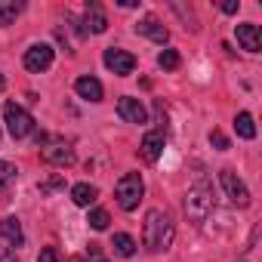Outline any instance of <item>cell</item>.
<instances>
[{"label":"cell","instance_id":"28","mask_svg":"<svg viewBox=\"0 0 262 262\" xmlns=\"http://www.w3.org/2000/svg\"><path fill=\"white\" fill-rule=\"evenodd\" d=\"M4 86H7V80H4V74H0V90H4Z\"/></svg>","mask_w":262,"mask_h":262},{"label":"cell","instance_id":"18","mask_svg":"<svg viewBox=\"0 0 262 262\" xmlns=\"http://www.w3.org/2000/svg\"><path fill=\"white\" fill-rule=\"evenodd\" d=\"M234 129H237V136L241 139H256V123H253V114L250 111H241L234 117Z\"/></svg>","mask_w":262,"mask_h":262},{"label":"cell","instance_id":"3","mask_svg":"<svg viewBox=\"0 0 262 262\" xmlns=\"http://www.w3.org/2000/svg\"><path fill=\"white\" fill-rule=\"evenodd\" d=\"M142 194H145V182H142V176H139V173H123V176L117 179V185H114L117 207H120V210H126V213L139 207Z\"/></svg>","mask_w":262,"mask_h":262},{"label":"cell","instance_id":"20","mask_svg":"<svg viewBox=\"0 0 262 262\" xmlns=\"http://www.w3.org/2000/svg\"><path fill=\"white\" fill-rule=\"evenodd\" d=\"M16 179H19V167H16V164H7V161H0V191H7Z\"/></svg>","mask_w":262,"mask_h":262},{"label":"cell","instance_id":"6","mask_svg":"<svg viewBox=\"0 0 262 262\" xmlns=\"http://www.w3.org/2000/svg\"><path fill=\"white\" fill-rule=\"evenodd\" d=\"M50 65H53V47H50V43H31V47L25 50V68H28V71L40 74V71H47Z\"/></svg>","mask_w":262,"mask_h":262},{"label":"cell","instance_id":"21","mask_svg":"<svg viewBox=\"0 0 262 262\" xmlns=\"http://www.w3.org/2000/svg\"><path fill=\"white\" fill-rule=\"evenodd\" d=\"M179 62H182V59H179L176 50H161V53H158V65H161L164 71H176Z\"/></svg>","mask_w":262,"mask_h":262},{"label":"cell","instance_id":"11","mask_svg":"<svg viewBox=\"0 0 262 262\" xmlns=\"http://www.w3.org/2000/svg\"><path fill=\"white\" fill-rule=\"evenodd\" d=\"M234 34H237V43H241L247 53H259V50H262V34H259V25L244 22V25H237V28H234Z\"/></svg>","mask_w":262,"mask_h":262},{"label":"cell","instance_id":"23","mask_svg":"<svg viewBox=\"0 0 262 262\" xmlns=\"http://www.w3.org/2000/svg\"><path fill=\"white\" fill-rule=\"evenodd\" d=\"M59 188H65V179H62V176H53V179L40 182V194H53V191H59Z\"/></svg>","mask_w":262,"mask_h":262},{"label":"cell","instance_id":"7","mask_svg":"<svg viewBox=\"0 0 262 262\" xmlns=\"http://www.w3.org/2000/svg\"><path fill=\"white\" fill-rule=\"evenodd\" d=\"M105 65H108V71H114L117 77H126V74H133V68H136V56H129L126 50H105Z\"/></svg>","mask_w":262,"mask_h":262},{"label":"cell","instance_id":"16","mask_svg":"<svg viewBox=\"0 0 262 262\" xmlns=\"http://www.w3.org/2000/svg\"><path fill=\"white\" fill-rule=\"evenodd\" d=\"M96 198H99V188L90 185V182H77V185L71 188V201H74L77 207H90V204H96Z\"/></svg>","mask_w":262,"mask_h":262},{"label":"cell","instance_id":"10","mask_svg":"<svg viewBox=\"0 0 262 262\" xmlns=\"http://www.w3.org/2000/svg\"><path fill=\"white\" fill-rule=\"evenodd\" d=\"M105 28H108V16H105V10L99 7V4H90L86 7V13H83V34H105Z\"/></svg>","mask_w":262,"mask_h":262},{"label":"cell","instance_id":"2","mask_svg":"<svg viewBox=\"0 0 262 262\" xmlns=\"http://www.w3.org/2000/svg\"><path fill=\"white\" fill-rule=\"evenodd\" d=\"M213 210H216L213 185H210L207 179L194 182V185L188 188V194H185V213H188V219H191V222H204Z\"/></svg>","mask_w":262,"mask_h":262},{"label":"cell","instance_id":"4","mask_svg":"<svg viewBox=\"0 0 262 262\" xmlns=\"http://www.w3.org/2000/svg\"><path fill=\"white\" fill-rule=\"evenodd\" d=\"M4 120H7V129H10L13 139H25V136L34 133V117L22 105H16V102L4 105Z\"/></svg>","mask_w":262,"mask_h":262},{"label":"cell","instance_id":"5","mask_svg":"<svg viewBox=\"0 0 262 262\" xmlns=\"http://www.w3.org/2000/svg\"><path fill=\"white\" fill-rule=\"evenodd\" d=\"M219 182H222V188H225V198L234 204V207H250V188L244 185V179L234 173V170H222L219 173Z\"/></svg>","mask_w":262,"mask_h":262},{"label":"cell","instance_id":"9","mask_svg":"<svg viewBox=\"0 0 262 262\" xmlns=\"http://www.w3.org/2000/svg\"><path fill=\"white\" fill-rule=\"evenodd\" d=\"M164 142H167L164 129H148V133L142 136V145H139L142 158H145L148 164H155V161H158V158L164 155Z\"/></svg>","mask_w":262,"mask_h":262},{"label":"cell","instance_id":"26","mask_svg":"<svg viewBox=\"0 0 262 262\" xmlns=\"http://www.w3.org/2000/svg\"><path fill=\"white\" fill-rule=\"evenodd\" d=\"M86 256H90V262H108V259L102 256V250H99V244H90V253H86Z\"/></svg>","mask_w":262,"mask_h":262},{"label":"cell","instance_id":"15","mask_svg":"<svg viewBox=\"0 0 262 262\" xmlns=\"http://www.w3.org/2000/svg\"><path fill=\"white\" fill-rule=\"evenodd\" d=\"M74 90H77V96L86 99V102H102V96H105V90H102V83H99L96 77H77Z\"/></svg>","mask_w":262,"mask_h":262},{"label":"cell","instance_id":"13","mask_svg":"<svg viewBox=\"0 0 262 262\" xmlns=\"http://www.w3.org/2000/svg\"><path fill=\"white\" fill-rule=\"evenodd\" d=\"M136 34H142V37H148V40H155V43H167V40H170V31H167L155 16L142 19V22L136 25Z\"/></svg>","mask_w":262,"mask_h":262},{"label":"cell","instance_id":"24","mask_svg":"<svg viewBox=\"0 0 262 262\" xmlns=\"http://www.w3.org/2000/svg\"><path fill=\"white\" fill-rule=\"evenodd\" d=\"M37 262H65V259L59 256V250H56V247H43V250H40V256H37Z\"/></svg>","mask_w":262,"mask_h":262},{"label":"cell","instance_id":"12","mask_svg":"<svg viewBox=\"0 0 262 262\" xmlns=\"http://www.w3.org/2000/svg\"><path fill=\"white\" fill-rule=\"evenodd\" d=\"M40 158L47 164H53V167H71L74 164V148H68V145H43Z\"/></svg>","mask_w":262,"mask_h":262},{"label":"cell","instance_id":"19","mask_svg":"<svg viewBox=\"0 0 262 262\" xmlns=\"http://www.w3.org/2000/svg\"><path fill=\"white\" fill-rule=\"evenodd\" d=\"M111 247H114V253L117 256H123V259H129V256H136V241L129 237V234H114V241H111Z\"/></svg>","mask_w":262,"mask_h":262},{"label":"cell","instance_id":"25","mask_svg":"<svg viewBox=\"0 0 262 262\" xmlns=\"http://www.w3.org/2000/svg\"><path fill=\"white\" fill-rule=\"evenodd\" d=\"M210 145H213L216 151H228V139L219 133V129H213V133H210Z\"/></svg>","mask_w":262,"mask_h":262},{"label":"cell","instance_id":"27","mask_svg":"<svg viewBox=\"0 0 262 262\" xmlns=\"http://www.w3.org/2000/svg\"><path fill=\"white\" fill-rule=\"evenodd\" d=\"M219 10H222L225 16H234V13H237V4H234V0H225V4H219Z\"/></svg>","mask_w":262,"mask_h":262},{"label":"cell","instance_id":"8","mask_svg":"<svg viewBox=\"0 0 262 262\" xmlns=\"http://www.w3.org/2000/svg\"><path fill=\"white\" fill-rule=\"evenodd\" d=\"M117 114H120L126 123H145V120H148L145 105H142L139 99H133V96H120V99H117Z\"/></svg>","mask_w":262,"mask_h":262},{"label":"cell","instance_id":"14","mask_svg":"<svg viewBox=\"0 0 262 262\" xmlns=\"http://www.w3.org/2000/svg\"><path fill=\"white\" fill-rule=\"evenodd\" d=\"M0 234L7 237L10 247H22V244H25V231H22V222H19L16 216L0 219Z\"/></svg>","mask_w":262,"mask_h":262},{"label":"cell","instance_id":"17","mask_svg":"<svg viewBox=\"0 0 262 262\" xmlns=\"http://www.w3.org/2000/svg\"><path fill=\"white\" fill-rule=\"evenodd\" d=\"M25 4L22 0H0V25H13L16 16H22Z\"/></svg>","mask_w":262,"mask_h":262},{"label":"cell","instance_id":"1","mask_svg":"<svg viewBox=\"0 0 262 262\" xmlns=\"http://www.w3.org/2000/svg\"><path fill=\"white\" fill-rule=\"evenodd\" d=\"M173 237H176L173 219H170L164 210H158V207L148 210V213H145V225H142V241H145V247H148L151 253H164V250H170Z\"/></svg>","mask_w":262,"mask_h":262},{"label":"cell","instance_id":"22","mask_svg":"<svg viewBox=\"0 0 262 262\" xmlns=\"http://www.w3.org/2000/svg\"><path fill=\"white\" fill-rule=\"evenodd\" d=\"M86 222H90V228H96V231H105L111 219H108V210L96 207V210H90V219H86Z\"/></svg>","mask_w":262,"mask_h":262}]
</instances>
